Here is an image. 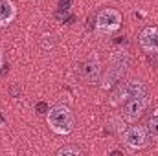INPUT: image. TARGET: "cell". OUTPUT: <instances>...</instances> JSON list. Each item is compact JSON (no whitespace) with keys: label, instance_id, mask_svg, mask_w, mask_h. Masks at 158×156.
<instances>
[{"label":"cell","instance_id":"1","mask_svg":"<svg viewBox=\"0 0 158 156\" xmlns=\"http://www.w3.org/2000/svg\"><path fill=\"white\" fill-rule=\"evenodd\" d=\"M129 64V57L127 53L118 51L114 57H112V63H110V68L107 72V77H105V88H114L118 84V81L123 77L125 74V68Z\"/></svg>","mask_w":158,"mask_h":156},{"label":"cell","instance_id":"2","mask_svg":"<svg viewBox=\"0 0 158 156\" xmlns=\"http://www.w3.org/2000/svg\"><path fill=\"white\" fill-rule=\"evenodd\" d=\"M48 121H50V125H52L53 130L63 132V134L70 132L72 130V123H74L72 114H70V110L66 107H55V109H52L50 114H48Z\"/></svg>","mask_w":158,"mask_h":156},{"label":"cell","instance_id":"3","mask_svg":"<svg viewBox=\"0 0 158 156\" xmlns=\"http://www.w3.org/2000/svg\"><path fill=\"white\" fill-rule=\"evenodd\" d=\"M121 96H123V99L145 97V86L142 81H129L125 86H119V90L114 94V101H118Z\"/></svg>","mask_w":158,"mask_h":156},{"label":"cell","instance_id":"4","mask_svg":"<svg viewBox=\"0 0 158 156\" xmlns=\"http://www.w3.org/2000/svg\"><path fill=\"white\" fill-rule=\"evenodd\" d=\"M121 22V15H119L116 9H103L98 13V26L105 31H110V30H116Z\"/></svg>","mask_w":158,"mask_h":156},{"label":"cell","instance_id":"5","mask_svg":"<svg viewBox=\"0 0 158 156\" xmlns=\"http://www.w3.org/2000/svg\"><path fill=\"white\" fill-rule=\"evenodd\" d=\"M123 140H125L127 145H131L134 149H140V147H143L147 143V132L142 127H131V129L125 130Z\"/></svg>","mask_w":158,"mask_h":156},{"label":"cell","instance_id":"6","mask_svg":"<svg viewBox=\"0 0 158 156\" xmlns=\"http://www.w3.org/2000/svg\"><path fill=\"white\" fill-rule=\"evenodd\" d=\"M145 109V97H134V99H129L123 107V117L127 121H134L142 116Z\"/></svg>","mask_w":158,"mask_h":156},{"label":"cell","instance_id":"7","mask_svg":"<svg viewBox=\"0 0 158 156\" xmlns=\"http://www.w3.org/2000/svg\"><path fill=\"white\" fill-rule=\"evenodd\" d=\"M99 74H101V70H99V63H98V59H86L83 64H81V76L83 79L86 81V83H90V84H94V83H98L99 81Z\"/></svg>","mask_w":158,"mask_h":156},{"label":"cell","instance_id":"8","mask_svg":"<svg viewBox=\"0 0 158 156\" xmlns=\"http://www.w3.org/2000/svg\"><path fill=\"white\" fill-rule=\"evenodd\" d=\"M140 44L147 51H158V30L156 28H147L140 35Z\"/></svg>","mask_w":158,"mask_h":156},{"label":"cell","instance_id":"9","mask_svg":"<svg viewBox=\"0 0 158 156\" xmlns=\"http://www.w3.org/2000/svg\"><path fill=\"white\" fill-rule=\"evenodd\" d=\"M15 17V7L9 0H0V24H7Z\"/></svg>","mask_w":158,"mask_h":156},{"label":"cell","instance_id":"10","mask_svg":"<svg viewBox=\"0 0 158 156\" xmlns=\"http://www.w3.org/2000/svg\"><path fill=\"white\" fill-rule=\"evenodd\" d=\"M147 130H149V134L151 136H155V138H158V109L151 114V117H149V123H147Z\"/></svg>","mask_w":158,"mask_h":156},{"label":"cell","instance_id":"11","mask_svg":"<svg viewBox=\"0 0 158 156\" xmlns=\"http://www.w3.org/2000/svg\"><path fill=\"white\" fill-rule=\"evenodd\" d=\"M57 154H79V149L77 147H63L57 151Z\"/></svg>","mask_w":158,"mask_h":156},{"label":"cell","instance_id":"12","mask_svg":"<svg viewBox=\"0 0 158 156\" xmlns=\"http://www.w3.org/2000/svg\"><path fill=\"white\" fill-rule=\"evenodd\" d=\"M35 112H37V114H46V112H50V109H48V105H46L44 101H39V103L35 105Z\"/></svg>","mask_w":158,"mask_h":156},{"label":"cell","instance_id":"13","mask_svg":"<svg viewBox=\"0 0 158 156\" xmlns=\"http://www.w3.org/2000/svg\"><path fill=\"white\" fill-rule=\"evenodd\" d=\"M72 0H59V11H70Z\"/></svg>","mask_w":158,"mask_h":156},{"label":"cell","instance_id":"14","mask_svg":"<svg viewBox=\"0 0 158 156\" xmlns=\"http://www.w3.org/2000/svg\"><path fill=\"white\" fill-rule=\"evenodd\" d=\"M19 92H20V88H19V86H13V88H11V94H13V96H17Z\"/></svg>","mask_w":158,"mask_h":156},{"label":"cell","instance_id":"15","mask_svg":"<svg viewBox=\"0 0 158 156\" xmlns=\"http://www.w3.org/2000/svg\"><path fill=\"white\" fill-rule=\"evenodd\" d=\"M2 121H4V119H2V114H0V125H2Z\"/></svg>","mask_w":158,"mask_h":156}]
</instances>
